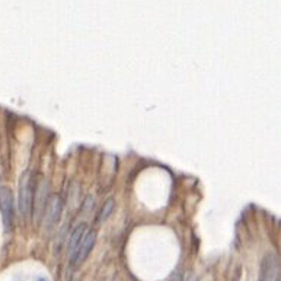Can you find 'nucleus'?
I'll use <instances>...</instances> for the list:
<instances>
[{
  "label": "nucleus",
  "mask_w": 281,
  "mask_h": 281,
  "mask_svg": "<svg viewBox=\"0 0 281 281\" xmlns=\"http://www.w3.org/2000/svg\"><path fill=\"white\" fill-rule=\"evenodd\" d=\"M113 211H114V200L113 198H108V200L105 201V204H104L102 208H101L99 214H98V222H105V220L113 214Z\"/></svg>",
  "instance_id": "7"
},
{
  "label": "nucleus",
  "mask_w": 281,
  "mask_h": 281,
  "mask_svg": "<svg viewBox=\"0 0 281 281\" xmlns=\"http://www.w3.org/2000/svg\"><path fill=\"white\" fill-rule=\"evenodd\" d=\"M18 203L22 217H29L32 213V182H31V173L28 170L23 172L19 179Z\"/></svg>",
  "instance_id": "2"
},
{
  "label": "nucleus",
  "mask_w": 281,
  "mask_h": 281,
  "mask_svg": "<svg viewBox=\"0 0 281 281\" xmlns=\"http://www.w3.org/2000/svg\"><path fill=\"white\" fill-rule=\"evenodd\" d=\"M38 281H45V280H44V279H39V280H38Z\"/></svg>",
  "instance_id": "8"
},
{
  "label": "nucleus",
  "mask_w": 281,
  "mask_h": 281,
  "mask_svg": "<svg viewBox=\"0 0 281 281\" xmlns=\"http://www.w3.org/2000/svg\"><path fill=\"white\" fill-rule=\"evenodd\" d=\"M95 242H96V232H95V230H91V232H88V233L85 235L82 244H80L79 249H77V252H76L75 258H73V263L75 264L83 263V261L88 258V255L91 254V251L94 249Z\"/></svg>",
  "instance_id": "3"
},
{
  "label": "nucleus",
  "mask_w": 281,
  "mask_h": 281,
  "mask_svg": "<svg viewBox=\"0 0 281 281\" xmlns=\"http://www.w3.org/2000/svg\"><path fill=\"white\" fill-rule=\"evenodd\" d=\"M61 210H63L61 198H60L58 195H54V197L50 200V204L47 207V216H48V219L51 220V223L58 222L60 214H61Z\"/></svg>",
  "instance_id": "6"
},
{
  "label": "nucleus",
  "mask_w": 281,
  "mask_h": 281,
  "mask_svg": "<svg viewBox=\"0 0 281 281\" xmlns=\"http://www.w3.org/2000/svg\"><path fill=\"white\" fill-rule=\"evenodd\" d=\"M277 274V261L273 255H267L261 265L260 281H274Z\"/></svg>",
  "instance_id": "5"
},
{
  "label": "nucleus",
  "mask_w": 281,
  "mask_h": 281,
  "mask_svg": "<svg viewBox=\"0 0 281 281\" xmlns=\"http://www.w3.org/2000/svg\"><path fill=\"white\" fill-rule=\"evenodd\" d=\"M279 281H280V280H279Z\"/></svg>",
  "instance_id": "9"
},
{
  "label": "nucleus",
  "mask_w": 281,
  "mask_h": 281,
  "mask_svg": "<svg viewBox=\"0 0 281 281\" xmlns=\"http://www.w3.org/2000/svg\"><path fill=\"white\" fill-rule=\"evenodd\" d=\"M0 214H1V222L3 229L6 233L12 230L13 226V217H15V200L12 189L7 187H0Z\"/></svg>",
  "instance_id": "1"
},
{
  "label": "nucleus",
  "mask_w": 281,
  "mask_h": 281,
  "mask_svg": "<svg viewBox=\"0 0 281 281\" xmlns=\"http://www.w3.org/2000/svg\"><path fill=\"white\" fill-rule=\"evenodd\" d=\"M85 235H86V226L85 225H79L77 227H75V230L70 235V239H69V257H70L72 261L75 258L76 252H77L79 246L82 244Z\"/></svg>",
  "instance_id": "4"
}]
</instances>
